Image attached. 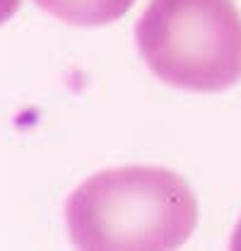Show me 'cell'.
<instances>
[{"instance_id":"cell-1","label":"cell","mask_w":241,"mask_h":251,"mask_svg":"<svg viewBox=\"0 0 241 251\" xmlns=\"http://www.w3.org/2000/svg\"><path fill=\"white\" fill-rule=\"evenodd\" d=\"M65 222L77 249L169 251L193 234L198 201L169 169H104L72 191Z\"/></svg>"},{"instance_id":"cell-3","label":"cell","mask_w":241,"mask_h":251,"mask_svg":"<svg viewBox=\"0 0 241 251\" xmlns=\"http://www.w3.org/2000/svg\"><path fill=\"white\" fill-rule=\"evenodd\" d=\"M41 10L72 27H104L120 20L135 0H34Z\"/></svg>"},{"instance_id":"cell-4","label":"cell","mask_w":241,"mask_h":251,"mask_svg":"<svg viewBox=\"0 0 241 251\" xmlns=\"http://www.w3.org/2000/svg\"><path fill=\"white\" fill-rule=\"evenodd\" d=\"M20 7V0H0V25H5Z\"/></svg>"},{"instance_id":"cell-2","label":"cell","mask_w":241,"mask_h":251,"mask_svg":"<svg viewBox=\"0 0 241 251\" xmlns=\"http://www.w3.org/2000/svg\"><path fill=\"white\" fill-rule=\"evenodd\" d=\"M135 41L147 68L171 87L222 92L241 80V12L234 0H150Z\"/></svg>"},{"instance_id":"cell-5","label":"cell","mask_w":241,"mask_h":251,"mask_svg":"<svg viewBox=\"0 0 241 251\" xmlns=\"http://www.w3.org/2000/svg\"><path fill=\"white\" fill-rule=\"evenodd\" d=\"M232 249L241 251V220H239V225H237V229H234V237H232Z\"/></svg>"}]
</instances>
